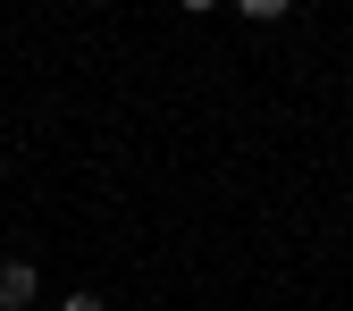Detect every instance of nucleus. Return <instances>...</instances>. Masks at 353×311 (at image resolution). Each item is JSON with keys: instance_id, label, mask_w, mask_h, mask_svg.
I'll return each instance as SVG.
<instances>
[{"instance_id": "nucleus-1", "label": "nucleus", "mask_w": 353, "mask_h": 311, "mask_svg": "<svg viewBox=\"0 0 353 311\" xmlns=\"http://www.w3.org/2000/svg\"><path fill=\"white\" fill-rule=\"evenodd\" d=\"M34 286H42L34 261H0V311H26V303H34Z\"/></svg>"}, {"instance_id": "nucleus-2", "label": "nucleus", "mask_w": 353, "mask_h": 311, "mask_svg": "<svg viewBox=\"0 0 353 311\" xmlns=\"http://www.w3.org/2000/svg\"><path fill=\"white\" fill-rule=\"evenodd\" d=\"M59 311H101V294H68V303H59Z\"/></svg>"}]
</instances>
